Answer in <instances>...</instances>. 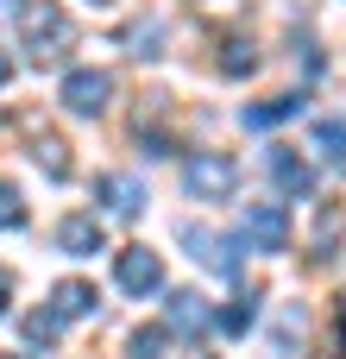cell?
I'll use <instances>...</instances> for the list:
<instances>
[{"instance_id":"obj_16","label":"cell","mask_w":346,"mask_h":359,"mask_svg":"<svg viewBox=\"0 0 346 359\" xmlns=\"http://www.w3.org/2000/svg\"><path fill=\"white\" fill-rule=\"evenodd\" d=\"M252 322H258V297H252V290H246L240 303H227V309L214 316V328H221V334H246Z\"/></svg>"},{"instance_id":"obj_21","label":"cell","mask_w":346,"mask_h":359,"mask_svg":"<svg viewBox=\"0 0 346 359\" xmlns=\"http://www.w3.org/2000/svg\"><path fill=\"white\" fill-rule=\"evenodd\" d=\"M0 227H25V202L13 183H0Z\"/></svg>"},{"instance_id":"obj_5","label":"cell","mask_w":346,"mask_h":359,"mask_svg":"<svg viewBox=\"0 0 346 359\" xmlns=\"http://www.w3.org/2000/svg\"><path fill=\"white\" fill-rule=\"evenodd\" d=\"M240 233H246L258 252H284V246H290V215H284V202H252Z\"/></svg>"},{"instance_id":"obj_13","label":"cell","mask_w":346,"mask_h":359,"mask_svg":"<svg viewBox=\"0 0 346 359\" xmlns=\"http://www.w3.org/2000/svg\"><path fill=\"white\" fill-rule=\"evenodd\" d=\"M214 316L221 309H208V297H195V290H177L170 297V328L177 334H202V328H214Z\"/></svg>"},{"instance_id":"obj_11","label":"cell","mask_w":346,"mask_h":359,"mask_svg":"<svg viewBox=\"0 0 346 359\" xmlns=\"http://www.w3.org/2000/svg\"><path fill=\"white\" fill-rule=\"evenodd\" d=\"M340 233H346V208H340V202H315V221H309V252H315V259H328V252L340 246Z\"/></svg>"},{"instance_id":"obj_7","label":"cell","mask_w":346,"mask_h":359,"mask_svg":"<svg viewBox=\"0 0 346 359\" xmlns=\"http://www.w3.org/2000/svg\"><path fill=\"white\" fill-rule=\"evenodd\" d=\"M271 177H277L284 196H309L315 189V170H309V158H296V145H271Z\"/></svg>"},{"instance_id":"obj_4","label":"cell","mask_w":346,"mask_h":359,"mask_svg":"<svg viewBox=\"0 0 346 359\" xmlns=\"http://www.w3.org/2000/svg\"><path fill=\"white\" fill-rule=\"evenodd\" d=\"M107 101H113V76H107V69H69V76H63V107H69V114H88V120H95Z\"/></svg>"},{"instance_id":"obj_24","label":"cell","mask_w":346,"mask_h":359,"mask_svg":"<svg viewBox=\"0 0 346 359\" xmlns=\"http://www.w3.org/2000/svg\"><path fill=\"white\" fill-rule=\"evenodd\" d=\"M6 82H13V57L0 50V88H6Z\"/></svg>"},{"instance_id":"obj_20","label":"cell","mask_w":346,"mask_h":359,"mask_svg":"<svg viewBox=\"0 0 346 359\" xmlns=\"http://www.w3.org/2000/svg\"><path fill=\"white\" fill-rule=\"evenodd\" d=\"M195 13H202L208 25H227V19H240V13H246V0H195Z\"/></svg>"},{"instance_id":"obj_6","label":"cell","mask_w":346,"mask_h":359,"mask_svg":"<svg viewBox=\"0 0 346 359\" xmlns=\"http://www.w3.org/2000/svg\"><path fill=\"white\" fill-rule=\"evenodd\" d=\"M183 240H189V252L208 265V271H221V278H240V246H246V233L240 240H221V233H208V227H183Z\"/></svg>"},{"instance_id":"obj_18","label":"cell","mask_w":346,"mask_h":359,"mask_svg":"<svg viewBox=\"0 0 346 359\" xmlns=\"http://www.w3.org/2000/svg\"><path fill=\"white\" fill-rule=\"evenodd\" d=\"M57 334H63V316L57 309H32L25 316V341L32 347H57Z\"/></svg>"},{"instance_id":"obj_10","label":"cell","mask_w":346,"mask_h":359,"mask_svg":"<svg viewBox=\"0 0 346 359\" xmlns=\"http://www.w3.org/2000/svg\"><path fill=\"white\" fill-rule=\"evenodd\" d=\"M50 309H57L63 322H82V316H95V309H101V290H95V284H82V278H63V284L50 290Z\"/></svg>"},{"instance_id":"obj_19","label":"cell","mask_w":346,"mask_h":359,"mask_svg":"<svg viewBox=\"0 0 346 359\" xmlns=\"http://www.w3.org/2000/svg\"><path fill=\"white\" fill-rule=\"evenodd\" d=\"M126 44H132V57H158L164 25H158V19H151V25H132V32H126Z\"/></svg>"},{"instance_id":"obj_3","label":"cell","mask_w":346,"mask_h":359,"mask_svg":"<svg viewBox=\"0 0 346 359\" xmlns=\"http://www.w3.org/2000/svg\"><path fill=\"white\" fill-rule=\"evenodd\" d=\"M113 278H120L126 297H158V290H164V259H158L151 246H126V252L113 259Z\"/></svg>"},{"instance_id":"obj_26","label":"cell","mask_w":346,"mask_h":359,"mask_svg":"<svg viewBox=\"0 0 346 359\" xmlns=\"http://www.w3.org/2000/svg\"><path fill=\"white\" fill-rule=\"evenodd\" d=\"M95 6H113V0H95Z\"/></svg>"},{"instance_id":"obj_2","label":"cell","mask_w":346,"mask_h":359,"mask_svg":"<svg viewBox=\"0 0 346 359\" xmlns=\"http://www.w3.org/2000/svg\"><path fill=\"white\" fill-rule=\"evenodd\" d=\"M183 189H189L195 202H233V189H240V164H233L227 151H195V158L183 164Z\"/></svg>"},{"instance_id":"obj_27","label":"cell","mask_w":346,"mask_h":359,"mask_svg":"<svg viewBox=\"0 0 346 359\" xmlns=\"http://www.w3.org/2000/svg\"><path fill=\"white\" fill-rule=\"evenodd\" d=\"M340 334H346V322H340Z\"/></svg>"},{"instance_id":"obj_22","label":"cell","mask_w":346,"mask_h":359,"mask_svg":"<svg viewBox=\"0 0 346 359\" xmlns=\"http://www.w3.org/2000/svg\"><path fill=\"white\" fill-rule=\"evenodd\" d=\"M132 359H164V328H139L132 334Z\"/></svg>"},{"instance_id":"obj_23","label":"cell","mask_w":346,"mask_h":359,"mask_svg":"<svg viewBox=\"0 0 346 359\" xmlns=\"http://www.w3.org/2000/svg\"><path fill=\"white\" fill-rule=\"evenodd\" d=\"M145 158H170V139L164 133H145Z\"/></svg>"},{"instance_id":"obj_15","label":"cell","mask_w":346,"mask_h":359,"mask_svg":"<svg viewBox=\"0 0 346 359\" xmlns=\"http://www.w3.org/2000/svg\"><path fill=\"white\" fill-rule=\"evenodd\" d=\"M252 69H258L252 38H227V44H221V76H233V82H240V76H252Z\"/></svg>"},{"instance_id":"obj_9","label":"cell","mask_w":346,"mask_h":359,"mask_svg":"<svg viewBox=\"0 0 346 359\" xmlns=\"http://www.w3.org/2000/svg\"><path fill=\"white\" fill-rule=\"evenodd\" d=\"M57 246H63L69 259H95V252L107 246V233H101V221H95V215H69V221L57 227Z\"/></svg>"},{"instance_id":"obj_17","label":"cell","mask_w":346,"mask_h":359,"mask_svg":"<svg viewBox=\"0 0 346 359\" xmlns=\"http://www.w3.org/2000/svg\"><path fill=\"white\" fill-rule=\"evenodd\" d=\"M315 151L328 164H346V120H315Z\"/></svg>"},{"instance_id":"obj_14","label":"cell","mask_w":346,"mask_h":359,"mask_svg":"<svg viewBox=\"0 0 346 359\" xmlns=\"http://www.w3.org/2000/svg\"><path fill=\"white\" fill-rule=\"evenodd\" d=\"M296 114H303V95H271V101L246 107V126H252V133H265V126H277V120H296Z\"/></svg>"},{"instance_id":"obj_1","label":"cell","mask_w":346,"mask_h":359,"mask_svg":"<svg viewBox=\"0 0 346 359\" xmlns=\"http://www.w3.org/2000/svg\"><path fill=\"white\" fill-rule=\"evenodd\" d=\"M13 25H19V44L32 50V63H63L69 44H76V19L57 6V0H19L13 6Z\"/></svg>"},{"instance_id":"obj_8","label":"cell","mask_w":346,"mask_h":359,"mask_svg":"<svg viewBox=\"0 0 346 359\" xmlns=\"http://www.w3.org/2000/svg\"><path fill=\"white\" fill-rule=\"evenodd\" d=\"M95 196H101V202H107V215H120V221L145 208V183H139V177H126V170L101 177V183H95Z\"/></svg>"},{"instance_id":"obj_25","label":"cell","mask_w":346,"mask_h":359,"mask_svg":"<svg viewBox=\"0 0 346 359\" xmlns=\"http://www.w3.org/2000/svg\"><path fill=\"white\" fill-rule=\"evenodd\" d=\"M315 359H340V353H315Z\"/></svg>"},{"instance_id":"obj_12","label":"cell","mask_w":346,"mask_h":359,"mask_svg":"<svg viewBox=\"0 0 346 359\" xmlns=\"http://www.w3.org/2000/svg\"><path fill=\"white\" fill-rule=\"evenodd\" d=\"M32 158H38V170H44L50 183H63V177L76 170V164H69V145H63L50 126H32Z\"/></svg>"},{"instance_id":"obj_28","label":"cell","mask_w":346,"mask_h":359,"mask_svg":"<svg viewBox=\"0 0 346 359\" xmlns=\"http://www.w3.org/2000/svg\"><path fill=\"white\" fill-rule=\"evenodd\" d=\"M208 359H214V353H208Z\"/></svg>"}]
</instances>
